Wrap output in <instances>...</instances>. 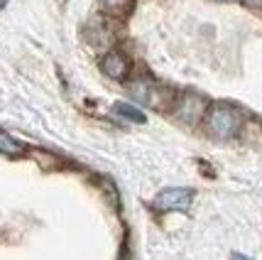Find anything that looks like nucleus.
I'll return each mask as SVG.
<instances>
[{"label": "nucleus", "instance_id": "f257e3e1", "mask_svg": "<svg viewBox=\"0 0 262 260\" xmlns=\"http://www.w3.org/2000/svg\"><path fill=\"white\" fill-rule=\"evenodd\" d=\"M206 125H208V133L218 140H230L240 130V115L235 108H230L226 103H218L213 106L208 115H206Z\"/></svg>", "mask_w": 262, "mask_h": 260}, {"label": "nucleus", "instance_id": "f03ea898", "mask_svg": "<svg viewBox=\"0 0 262 260\" xmlns=\"http://www.w3.org/2000/svg\"><path fill=\"white\" fill-rule=\"evenodd\" d=\"M191 199H194L191 189L171 187V189H164L155 196V209H160V211H186L191 206Z\"/></svg>", "mask_w": 262, "mask_h": 260}, {"label": "nucleus", "instance_id": "7ed1b4c3", "mask_svg": "<svg viewBox=\"0 0 262 260\" xmlns=\"http://www.w3.org/2000/svg\"><path fill=\"white\" fill-rule=\"evenodd\" d=\"M101 69H103V74L111 76V79H125L130 64H127V59L120 52H108L101 59Z\"/></svg>", "mask_w": 262, "mask_h": 260}, {"label": "nucleus", "instance_id": "20e7f679", "mask_svg": "<svg viewBox=\"0 0 262 260\" xmlns=\"http://www.w3.org/2000/svg\"><path fill=\"white\" fill-rule=\"evenodd\" d=\"M201 111H204V101H201L199 96H194V93H186L182 101H179V106H177V113H179V118H184L186 123H194V121H199Z\"/></svg>", "mask_w": 262, "mask_h": 260}, {"label": "nucleus", "instance_id": "39448f33", "mask_svg": "<svg viewBox=\"0 0 262 260\" xmlns=\"http://www.w3.org/2000/svg\"><path fill=\"white\" fill-rule=\"evenodd\" d=\"M113 111L118 115L127 118V121H133V123H145V121H147V118H145V113H142V111H137L135 106H130V103H115Z\"/></svg>", "mask_w": 262, "mask_h": 260}, {"label": "nucleus", "instance_id": "423d86ee", "mask_svg": "<svg viewBox=\"0 0 262 260\" xmlns=\"http://www.w3.org/2000/svg\"><path fill=\"white\" fill-rule=\"evenodd\" d=\"M0 152L3 155H20L23 152V145L15 140V137H10L5 130H0Z\"/></svg>", "mask_w": 262, "mask_h": 260}, {"label": "nucleus", "instance_id": "0eeeda50", "mask_svg": "<svg viewBox=\"0 0 262 260\" xmlns=\"http://www.w3.org/2000/svg\"><path fill=\"white\" fill-rule=\"evenodd\" d=\"M103 3V8L108 12H127L130 10V5H133V0H101Z\"/></svg>", "mask_w": 262, "mask_h": 260}, {"label": "nucleus", "instance_id": "6e6552de", "mask_svg": "<svg viewBox=\"0 0 262 260\" xmlns=\"http://www.w3.org/2000/svg\"><path fill=\"white\" fill-rule=\"evenodd\" d=\"M133 96H137L140 101H149L147 84H145V81H137V84H133Z\"/></svg>", "mask_w": 262, "mask_h": 260}, {"label": "nucleus", "instance_id": "1a4fd4ad", "mask_svg": "<svg viewBox=\"0 0 262 260\" xmlns=\"http://www.w3.org/2000/svg\"><path fill=\"white\" fill-rule=\"evenodd\" d=\"M248 8H262V0H243Z\"/></svg>", "mask_w": 262, "mask_h": 260}, {"label": "nucleus", "instance_id": "9d476101", "mask_svg": "<svg viewBox=\"0 0 262 260\" xmlns=\"http://www.w3.org/2000/svg\"><path fill=\"white\" fill-rule=\"evenodd\" d=\"M233 260H250V258H245V255H240V253H233Z\"/></svg>", "mask_w": 262, "mask_h": 260}, {"label": "nucleus", "instance_id": "9b49d317", "mask_svg": "<svg viewBox=\"0 0 262 260\" xmlns=\"http://www.w3.org/2000/svg\"><path fill=\"white\" fill-rule=\"evenodd\" d=\"M8 5V0H0V8H5Z\"/></svg>", "mask_w": 262, "mask_h": 260}]
</instances>
